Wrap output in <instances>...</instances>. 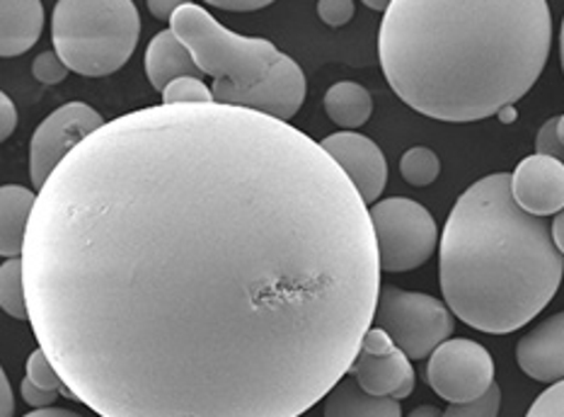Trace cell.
Segmentation results:
<instances>
[{
    "mask_svg": "<svg viewBox=\"0 0 564 417\" xmlns=\"http://www.w3.org/2000/svg\"><path fill=\"white\" fill-rule=\"evenodd\" d=\"M366 206L284 119L220 103L121 115L36 194L32 333L100 417H301L373 325Z\"/></svg>",
    "mask_w": 564,
    "mask_h": 417,
    "instance_id": "1",
    "label": "cell"
},
{
    "mask_svg": "<svg viewBox=\"0 0 564 417\" xmlns=\"http://www.w3.org/2000/svg\"><path fill=\"white\" fill-rule=\"evenodd\" d=\"M553 46L547 0H392L378 58L414 113L480 121L519 103Z\"/></svg>",
    "mask_w": 564,
    "mask_h": 417,
    "instance_id": "2",
    "label": "cell"
},
{
    "mask_svg": "<svg viewBox=\"0 0 564 417\" xmlns=\"http://www.w3.org/2000/svg\"><path fill=\"white\" fill-rule=\"evenodd\" d=\"M562 277L553 231L517 204L509 173L487 175L460 194L441 233L438 281L465 325L513 333L555 299Z\"/></svg>",
    "mask_w": 564,
    "mask_h": 417,
    "instance_id": "3",
    "label": "cell"
},
{
    "mask_svg": "<svg viewBox=\"0 0 564 417\" xmlns=\"http://www.w3.org/2000/svg\"><path fill=\"white\" fill-rule=\"evenodd\" d=\"M170 30L189 46L204 76L214 78L216 103L284 121L301 109L308 93L305 73L269 40L232 32L194 3L175 12Z\"/></svg>",
    "mask_w": 564,
    "mask_h": 417,
    "instance_id": "4",
    "label": "cell"
},
{
    "mask_svg": "<svg viewBox=\"0 0 564 417\" xmlns=\"http://www.w3.org/2000/svg\"><path fill=\"white\" fill-rule=\"evenodd\" d=\"M139 36L133 0H58L54 6V52L78 76H112L137 52Z\"/></svg>",
    "mask_w": 564,
    "mask_h": 417,
    "instance_id": "5",
    "label": "cell"
},
{
    "mask_svg": "<svg viewBox=\"0 0 564 417\" xmlns=\"http://www.w3.org/2000/svg\"><path fill=\"white\" fill-rule=\"evenodd\" d=\"M373 325L383 328L410 360H426L453 335V316L446 303L420 291L383 285L378 293Z\"/></svg>",
    "mask_w": 564,
    "mask_h": 417,
    "instance_id": "6",
    "label": "cell"
},
{
    "mask_svg": "<svg viewBox=\"0 0 564 417\" xmlns=\"http://www.w3.org/2000/svg\"><path fill=\"white\" fill-rule=\"evenodd\" d=\"M383 272H412L434 255L438 228L426 209L408 197H390L369 209Z\"/></svg>",
    "mask_w": 564,
    "mask_h": 417,
    "instance_id": "7",
    "label": "cell"
},
{
    "mask_svg": "<svg viewBox=\"0 0 564 417\" xmlns=\"http://www.w3.org/2000/svg\"><path fill=\"white\" fill-rule=\"evenodd\" d=\"M426 382L438 398L473 403L495 386V360L480 342L453 338L441 342L426 364Z\"/></svg>",
    "mask_w": 564,
    "mask_h": 417,
    "instance_id": "8",
    "label": "cell"
},
{
    "mask_svg": "<svg viewBox=\"0 0 564 417\" xmlns=\"http://www.w3.org/2000/svg\"><path fill=\"white\" fill-rule=\"evenodd\" d=\"M105 125L102 115L85 103H66L54 109L30 141V178L34 188L42 190L54 170Z\"/></svg>",
    "mask_w": 564,
    "mask_h": 417,
    "instance_id": "9",
    "label": "cell"
},
{
    "mask_svg": "<svg viewBox=\"0 0 564 417\" xmlns=\"http://www.w3.org/2000/svg\"><path fill=\"white\" fill-rule=\"evenodd\" d=\"M321 146L345 170L364 202L376 204L388 182V161L378 143L357 131H337L321 141Z\"/></svg>",
    "mask_w": 564,
    "mask_h": 417,
    "instance_id": "10",
    "label": "cell"
},
{
    "mask_svg": "<svg viewBox=\"0 0 564 417\" xmlns=\"http://www.w3.org/2000/svg\"><path fill=\"white\" fill-rule=\"evenodd\" d=\"M511 194L533 216H553L564 209V161L553 156H529L511 173Z\"/></svg>",
    "mask_w": 564,
    "mask_h": 417,
    "instance_id": "11",
    "label": "cell"
},
{
    "mask_svg": "<svg viewBox=\"0 0 564 417\" xmlns=\"http://www.w3.org/2000/svg\"><path fill=\"white\" fill-rule=\"evenodd\" d=\"M517 362L535 382H564V311L550 316L519 340Z\"/></svg>",
    "mask_w": 564,
    "mask_h": 417,
    "instance_id": "12",
    "label": "cell"
},
{
    "mask_svg": "<svg viewBox=\"0 0 564 417\" xmlns=\"http://www.w3.org/2000/svg\"><path fill=\"white\" fill-rule=\"evenodd\" d=\"M349 376L357 378V384L371 396H392L404 400L414 391V370L410 357L400 348H392L383 354H371L359 350L354 360Z\"/></svg>",
    "mask_w": 564,
    "mask_h": 417,
    "instance_id": "13",
    "label": "cell"
},
{
    "mask_svg": "<svg viewBox=\"0 0 564 417\" xmlns=\"http://www.w3.org/2000/svg\"><path fill=\"white\" fill-rule=\"evenodd\" d=\"M145 76H149L155 90H165L170 83L182 76L202 78L204 73L196 66V61L189 52V46L180 40L173 30L158 32L151 44L145 46Z\"/></svg>",
    "mask_w": 564,
    "mask_h": 417,
    "instance_id": "14",
    "label": "cell"
},
{
    "mask_svg": "<svg viewBox=\"0 0 564 417\" xmlns=\"http://www.w3.org/2000/svg\"><path fill=\"white\" fill-rule=\"evenodd\" d=\"M44 28L42 0H0V56L12 58L40 42Z\"/></svg>",
    "mask_w": 564,
    "mask_h": 417,
    "instance_id": "15",
    "label": "cell"
},
{
    "mask_svg": "<svg viewBox=\"0 0 564 417\" xmlns=\"http://www.w3.org/2000/svg\"><path fill=\"white\" fill-rule=\"evenodd\" d=\"M36 204V194L20 185H6L0 190V255L22 257L24 240Z\"/></svg>",
    "mask_w": 564,
    "mask_h": 417,
    "instance_id": "16",
    "label": "cell"
},
{
    "mask_svg": "<svg viewBox=\"0 0 564 417\" xmlns=\"http://www.w3.org/2000/svg\"><path fill=\"white\" fill-rule=\"evenodd\" d=\"M325 417H402V408L392 396L366 394L357 378L347 374L325 396Z\"/></svg>",
    "mask_w": 564,
    "mask_h": 417,
    "instance_id": "17",
    "label": "cell"
},
{
    "mask_svg": "<svg viewBox=\"0 0 564 417\" xmlns=\"http://www.w3.org/2000/svg\"><path fill=\"white\" fill-rule=\"evenodd\" d=\"M325 113L341 129H359L371 119L373 100L364 85L341 81L325 93Z\"/></svg>",
    "mask_w": 564,
    "mask_h": 417,
    "instance_id": "18",
    "label": "cell"
},
{
    "mask_svg": "<svg viewBox=\"0 0 564 417\" xmlns=\"http://www.w3.org/2000/svg\"><path fill=\"white\" fill-rule=\"evenodd\" d=\"M0 306L18 321H30L28 287H24L22 257H8L0 267Z\"/></svg>",
    "mask_w": 564,
    "mask_h": 417,
    "instance_id": "19",
    "label": "cell"
},
{
    "mask_svg": "<svg viewBox=\"0 0 564 417\" xmlns=\"http://www.w3.org/2000/svg\"><path fill=\"white\" fill-rule=\"evenodd\" d=\"M438 173V156L432 149H426V146H414V149L404 151V156L400 158V175L404 182H410L412 188L432 185Z\"/></svg>",
    "mask_w": 564,
    "mask_h": 417,
    "instance_id": "20",
    "label": "cell"
},
{
    "mask_svg": "<svg viewBox=\"0 0 564 417\" xmlns=\"http://www.w3.org/2000/svg\"><path fill=\"white\" fill-rule=\"evenodd\" d=\"M28 378L46 391H58L61 396L76 398V394H73V391L66 386L64 378H61V374L56 372L54 362L48 360V354L42 348L34 350L28 357Z\"/></svg>",
    "mask_w": 564,
    "mask_h": 417,
    "instance_id": "21",
    "label": "cell"
},
{
    "mask_svg": "<svg viewBox=\"0 0 564 417\" xmlns=\"http://www.w3.org/2000/svg\"><path fill=\"white\" fill-rule=\"evenodd\" d=\"M199 103H216L214 90L202 78L182 76L173 81L163 90V105H199Z\"/></svg>",
    "mask_w": 564,
    "mask_h": 417,
    "instance_id": "22",
    "label": "cell"
},
{
    "mask_svg": "<svg viewBox=\"0 0 564 417\" xmlns=\"http://www.w3.org/2000/svg\"><path fill=\"white\" fill-rule=\"evenodd\" d=\"M501 406V391L495 384L482 398L473 403H451L444 417H497Z\"/></svg>",
    "mask_w": 564,
    "mask_h": 417,
    "instance_id": "23",
    "label": "cell"
},
{
    "mask_svg": "<svg viewBox=\"0 0 564 417\" xmlns=\"http://www.w3.org/2000/svg\"><path fill=\"white\" fill-rule=\"evenodd\" d=\"M68 64L58 56V52H44L34 58L32 76L44 85H58L68 78Z\"/></svg>",
    "mask_w": 564,
    "mask_h": 417,
    "instance_id": "24",
    "label": "cell"
},
{
    "mask_svg": "<svg viewBox=\"0 0 564 417\" xmlns=\"http://www.w3.org/2000/svg\"><path fill=\"white\" fill-rule=\"evenodd\" d=\"M525 417H564V382L543 391Z\"/></svg>",
    "mask_w": 564,
    "mask_h": 417,
    "instance_id": "25",
    "label": "cell"
},
{
    "mask_svg": "<svg viewBox=\"0 0 564 417\" xmlns=\"http://www.w3.org/2000/svg\"><path fill=\"white\" fill-rule=\"evenodd\" d=\"M317 18L327 28H345L354 18V0H317Z\"/></svg>",
    "mask_w": 564,
    "mask_h": 417,
    "instance_id": "26",
    "label": "cell"
},
{
    "mask_svg": "<svg viewBox=\"0 0 564 417\" xmlns=\"http://www.w3.org/2000/svg\"><path fill=\"white\" fill-rule=\"evenodd\" d=\"M535 153L553 156L557 161H564V143L557 137V117L547 119L535 137Z\"/></svg>",
    "mask_w": 564,
    "mask_h": 417,
    "instance_id": "27",
    "label": "cell"
},
{
    "mask_svg": "<svg viewBox=\"0 0 564 417\" xmlns=\"http://www.w3.org/2000/svg\"><path fill=\"white\" fill-rule=\"evenodd\" d=\"M20 391H22L24 403L32 408H52V403H56L58 398V391H46L42 386H36L28 376H24Z\"/></svg>",
    "mask_w": 564,
    "mask_h": 417,
    "instance_id": "28",
    "label": "cell"
},
{
    "mask_svg": "<svg viewBox=\"0 0 564 417\" xmlns=\"http://www.w3.org/2000/svg\"><path fill=\"white\" fill-rule=\"evenodd\" d=\"M18 127V109L15 103L10 100V97L3 93L0 95V139H10L12 131Z\"/></svg>",
    "mask_w": 564,
    "mask_h": 417,
    "instance_id": "29",
    "label": "cell"
},
{
    "mask_svg": "<svg viewBox=\"0 0 564 417\" xmlns=\"http://www.w3.org/2000/svg\"><path fill=\"white\" fill-rule=\"evenodd\" d=\"M204 3L228 12H254L276 3V0H204Z\"/></svg>",
    "mask_w": 564,
    "mask_h": 417,
    "instance_id": "30",
    "label": "cell"
},
{
    "mask_svg": "<svg viewBox=\"0 0 564 417\" xmlns=\"http://www.w3.org/2000/svg\"><path fill=\"white\" fill-rule=\"evenodd\" d=\"M145 3H149L151 15H155L158 20H163V22H170L175 18V12L182 6H189L192 0H145Z\"/></svg>",
    "mask_w": 564,
    "mask_h": 417,
    "instance_id": "31",
    "label": "cell"
},
{
    "mask_svg": "<svg viewBox=\"0 0 564 417\" xmlns=\"http://www.w3.org/2000/svg\"><path fill=\"white\" fill-rule=\"evenodd\" d=\"M0 396H3V413H0V417L15 415V396H12V386H10V378L6 372L0 374Z\"/></svg>",
    "mask_w": 564,
    "mask_h": 417,
    "instance_id": "32",
    "label": "cell"
},
{
    "mask_svg": "<svg viewBox=\"0 0 564 417\" xmlns=\"http://www.w3.org/2000/svg\"><path fill=\"white\" fill-rule=\"evenodd\" d=\"M22 417H83V415L66 410V408H34L32 413L22 415Z\"/></svg>",
    "mask_w": 564,
    "mask_h": 417,
    "instance_id": "33",
    "label": "cell"
},
{
    "mask_svg": "<svg viewBox=\"0 0 564 417\" xmlns=\"http://www.w3.org/2000/svg\"><path fill=\"white\" fill-rule=\"evenodd\" d=\"M550 231H553V240L557 245V250L564 255V209L560 214H555V221L553 226H550Z\"/></svg>",
    "mask_w": 564,
    "mask_h": 417,
    "instance_id": "34",
    "label": "cell"
},
{
    "mask_svg": "<svg viewBox=\"0 0 564 417\" xmlns=\"http://www.w3.org/2000/svg\"><path fill=\"white\" fill-rule=\"evenodd\" d=\"M408 417H444V413L434 406H420V408H414Z\"/></svg>",
    "mask_w": 564,
    "mask_h": 417,
    "instance_id": "35",
    "label": "cell"
},
{
    "mask_svg": "<svg viewBox=\"0 0 564 417\" xmlns=\"http://www.w3.org/2000/svg\"><path fill=\"white\" fill-rule=\"evenodd\" d=\"M361 3H364L366 8H371V10H378V12H386V10L390 8V3H392V0H361Z\"/></svg>",
    "mask_w": 564,
    "mask_h": 417,
    "instance_id": "36",
    "label": "cell"
},
{
    "mask_svg": "<svg viewBox=\"0 0 564 417\" xmlns=\"http://www.w3.org/2000/svg\"><path fill=\"white\" fill-rule=\"evenodd\" d=\"M499 119H501V121H513V119H517V113H513V105H507L505 109H501Z\"/></svg>",
    "mask_w": 564,
    "mask_h": 417,
    "instance_id": "37",
    "label": "cell"
},
{
    "mask_svg": "<svg viewBox=\"0 0 564 417\" xmlns=\"http://www.w3.org/2000/svg\"><path fill=\"white\" fill-rule=\"evenodd\" d=\"M560 61H562V71H564V20H562V32H560Z\"/></svg>",
    "mask_w": 564,
    "mask_h": 417,
    "instance_id": "38",
    "label": "cell"
},
{
    "mask_svg": "<svg viewBox=\"0 0 564 417\" xmlns=\"http://www.w3.org/2000/svg\"><path fill=\"white\" fill-rule=\"evenodd\" d=\"M557 137H560V141L564 143V115L557 117Z\"/></svg>",
    "mask_w": 564,
    "mask_h": 417,
    "instance_id": "39",
    "label": "cell"
}]
</instances>
